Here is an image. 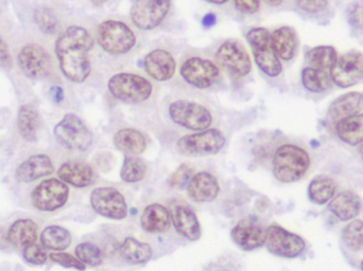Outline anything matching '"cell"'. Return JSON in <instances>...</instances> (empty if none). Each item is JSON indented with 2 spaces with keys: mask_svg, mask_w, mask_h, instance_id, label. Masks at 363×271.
<instances>
[{
  "mask_svg": "<svg viewBox=\"0 0 363 271\" xmlns=\"http://www.w3.org/2000/svg\"><path fill=\"white\" fill-rule=\"evenodd\" d=\"M332 78L326 70L304 68L302 71L303 86L311 93H323L332 86Z\"/></svg>",
  "mask_w": 363,
  "mask_h": 271,
  "instance_id": "cell-37",
  "label": "cell"
},
{
  "mask_svg": "<svg viewBox=\"0 0 363 271\" xmlns=\"http://www.w3.org/2000/svg\"><path fill=\"white\" fill-rule=\"evenodd\" d=\"M89 204L91 209L104 219L123 221L129 215L127 198L121 190L112 185L95 188L89 196Z\"/></svg>",
  "mask_w": 363,
  "mask_h": 271,
  "instance_id": "cell-9",
  "label": "cell"
},
{
  "mask_svg": "<svg viewBox=\"0 0 363 271\" xmlns=\"http://www.w3.org/2000/svg\"><path fill=\"white\" fill-rule=\"evenodd\" d=\"M309 67L315 69H330L338 59V53L332 46H318L311 49L306 54Z\"/></svg>",
  "mask_w": 363,
  "mask_h": 271,
  "instance_id": "cell-36",
  "label": "cell"
},
{
  "mask_svg": "<svg viewBox=\"0 0 363 271\" xmlns=\"http://www.w3.org/2000/svg\"><path fill=\"white\" fill-rule=\"evenodd\" d=\"M311 151L294 142L277 145L270 158V170L279 183L289 185L306 178L313 171Z\"/></svg>",
  "mask_w": 363,
  "mask_h": 271,
  "instance_id": "cell-2",
  "label": "cell"
},
{
  "mask_svg": "<svg viewBox=\"0 0 363 271\" xmlns=\"http://www.w3.org/2000/svg\"><path fill=\"white\" fill-rule=\"evenodd\" d=\"M340 242L345 253L359 263L363 259V217L345 223L341 228Z\"/></svg>",
  "mask_w": 363,
  "mask_h": 271,
  "instance_id": "cell-27",
  "label": "cell"
},
{
  "mask_svg": "<svg viewBox=\"0 0 363 271\" xmlns=\"http://www.w3.org/2000/svg\"><path fill=\"white\" fill-rule=\"evenodd\" d=\"M96 42L111 55H125L138 45V35L133 28L121 19H106L98 25Z\"/></svg>",
  "mask_w": 363,
  "mask_h": 271,
  "instance_id": "cell-3",
  "label": "cell"
},
{
  "mask_svg": "<svg viewBox=\"0 0 363 271\" xmlns=\"http://www.w3.org/2000/svg\"><path fill=\"white\" fill-rule=\"evenodd\" d=\"M273 46L281 61L289 62L298 52V40L296 30L289 25L277 28L271 33Z\"/></svg>",
  "mask_w": 363,
  "mask_h": 271,
  "instance_id": "cell-30",
  "label": "cell"
},
{
  "mask_svg": "<svg viewBox=\"0 0 363 271\" xmlns=\"http://www.w3.org/2000/svg\"><path fill=\"white\" fill-rule=\"evenodd\" d=\"M360 270L363 271V259L359 261Z\"/></svg>",
  "mask_w": 363,
  "mask_h": 271,
  "instance_id": "cell-55",
  "label": "cell"
},
{
  "mask_svg": "<svg viewBox=\"0 0 363 271\" xmlns=\"http://www.w3.org/2000/svg\"><path fill=\"white\" fill-rule=\"evenodd\" d=\"M57 177L64 183L78 189L91 187L96 181V173L87 162L81 160H68L59 170Z\"/></svg>",
  "mask_w": 363,
  "mask_h": 271,
  "instance_id": "cell-24",
  "label": "cell"
},
{
  "mask_svg": "<svg viewBox=\"0 0 363 271\" xmlns=\"http://www.w3.org/2000/svg\"><path fill=\"white\" fill-rule=\"evenodd\" d=\"M40 125V114L33 104L21 106L17 115V127L23 140L30 143L36 142Z\"/></svg>",
  "mask_w": 363,
  "mask_h": 271,
  "instance_id": "cell-32",
  "label": "cell"
},
{
  "mask_svg": "<svg viewBox=\"0 0 363 271\" xmlns=\"http://www.w3.org/2000/svg\"><path fill=\"white\" fill-rule=\"evenodd\" d=\"M38 225L29 219H19L15 221L6 231L10 245L18 248H25L38 241Z\"/></svg>",
  "mask_w": 363,
  "mask_h": 271,
  "instance_id": "cell-31",
  "label": "cell"
},
{
  "mask_svg": "<svg viewBox=\"0 0 363 271\" xmlns=\"http://www.w3.org/2000/svg\"><path fill=\"white\" fill-rule=\"evenodd\" d=\"M8 245H10V243L6 238V232L4 231V228L0 227V249L2 250V249L8 248Z\"/></svg>",
  "mask_w": 363,
  "mask_h": 271,
  "instance_id": "cell-49",
  "label": "cell"
},
{
  "mask_svg": "<svg viewBox=\"0 0 363 271\" xmlns=\"http://www.w3.org/2000/svg\"><path fill=\"white\" fill-rule=\"evenodd\" d=\"M70 189L60 178L45 179L31 192V204L40 212H55L69 200Z\"/></svg>",
  "mask_w": 363,
  "mask_h": 271,
  "instance_id": "cell-11",
  "label": "cell"
},
{
  "mask_svg": "<svg viewBox=\"0 0 363 271\" xmlns=\"http://www.w3.org/2000/svg\"><path fill=\"white\" fill-rule=\"evenodd\" d=\"M333 129L341 142L349 146H359L363 143V113L340 121Z\"/></svg>",
  "mask_w": 363,
  "mask_h": 271,
  "instance_id": "cell-33",
  "label": "cell"
},
{
  "mask_svg": "<svg viewBox=\"0 0 363 271\" xmlns=\"http://www.w3.org/2000/svg\"><path fill=\"white\" fill-rule=\"evenodd\" d=\"M108 0H91V2H93L94 4H95L96 6H102L104 4H106Z\"/></svg>",
  "mask_w": 363,
  "mask_h": 271,
  "instance_id": "cell-53",
  "label": "cell"
},
{
  "mask_svg": "<svg viewBox=\"0 0 363 271\" xmlns=\"http://www.w3.org/2000/svg\"><path fill=\"white\" fill-rule=\"evenodd\" d=\"M108 89L114 99L125 104H143L150 100L153 84L142 74L118 72L108 81Z\"/></svg>",
  "mask_w": 363,
  "mask_h": 271,
  "instance_id": "cell-4",
  "label": "cell"
},
{
  "mask_svg": "<svg viewBox=\"0 0 363 271\" xmlns=\"http://www.w3.org/2000/svg\"><path fill=\"white\" fill-rule=\"evenodd\" d=\"M340 191V185L334 177L322 174L311 181L307 190L309 202L317 206H325Z\"/></svg>",
  "mask_w": 363,
  "mask_h": 271,
  "instance_id": "cell-28",
  "label": "cell"
},
{
  "mask_svg": "<svg viewBox=\"0 0 363 271\" xmlns=\"http://www.w3.org/2000/svg\"><path fill=\"white\" fill-rule=\"evenodd\" d=\"M95 40L85 28L70 25L55 40V54L66 79L72 83H84L91 72L89 52Z\"/></svg>",
  "mask_w": 363,
  "mask_h": 271,
  "instance_id": "cell-1",
  "label": "cell"
},
{
  "mask_svg": "<svg viewBox=\"0 0 363 271\" xmlns=\"http://www.w3.org/2000/svg\"><path fill=\"white\" fill-rule=\"evenodd\" d=\"M264 1L270 6H279L283 4L284 0H264Z\"/></svg>",
  "mask_w": 363,
  "mask_h": 271,
  "instance_id": "cell-51",
  "label": "cell"
},
{
  "mask_svg": "<svg viewBox=\"0 0 363 271\" xmlns=\"http://www.w3.org/2000/svg\"><path fill=\"white\" fill-rule=\"evenodd\" d=\"M113 142L119 151L129 156L142 155L148 147V141L145 134L133 127L119 129L115 134Z\"/></svg>",
  "mask_w": 363,
  "mask_h": 271,
  "instance_id": "cell-29",
  "label": "cell"
},
{
  "mask_svg": "<svg viewBox=\"0 0 363 271\" xmlns=\"http://www.w3.org/2000/svg\"><path fill=\"white\" fill-rule=\"evenodd\" d=\"M194 174V168L189 164H182L168 178V185L174 189L181 190L186 188L188 181Z\"/></svg>",
  "mask_w": 363,
  "mask_h": 271,
  "instance_id": "cell-42",
  "label": "cell"
},
{
  "mask_svg": "<svg viewBox=\"0 0 363 271\" xmlns=\"http://www.w3.org/2000/svg\"><path fill=\"white\" fill-rule=\"evenodd\" d=\"M235 8L243 14H255L259 11L260 0H235Z\"/></svg>",
  "mask_w": 363,
  "mask_h": 271,
  "instance_id": "cell-46",
  "label": "cell"
},
{
  "mask_svg": "<svg viewBox=\"0 0 363 271\" xmlns=\"http://www.w3.org/2000/svg\"><path fill=\"white\" fill-rule=\"evenodd\" d=\"M204 1L208 2V4H218V6H220V4H226V2L230 1V0H204Z\"/></svg>",
  "mask_w": 363,
  "mask_h": 271,
  "instance_id": "cell-52",
  "label": "cell"
},
{
  "mask_svg": "<svg viewBox=\"0 0 363 271\" xmlns=\"http://www.w3.org/2000/svg\"><path fill=\"white\" fill-rule=\"evenodd\" d=\"M116 257L129 265H144L153 258V249L148 243L134 236H127L117 245Z\"/></svg>",
  "mask_w": 363,
  "mask_h": 271,
  "instance_id": "cell-26",
  "label": "cell"
},
{
  "mask_svg": "<svg viewBox=\"0 0 363 271\" xmlns=\"http://www.w3.org/2000/svg\"><path fill=\"white\" fill-rule=\"evenodd\" d=\"M225 144V136L220 129H208L180 137L176 149L185 157H208L217 155Z\"/></svg>",
  "mask_w": 363,
  "mask_h": 271,
  "instance_id": "cell-7",
  "label": "cell"
},
{
  "mask_svg": "<svg viewBox=\"0 0 363 271\" xmlns=\"http://www.w3.org/2000/svg\"><path fill=\"white\" fill-rule=\"evenodd\" d=\"M267 228L258 221L242 219L230 230V238L243 251L262 248L266 243Z\"/></svg>",
  "mask_w": 363,
  "mask_h": 271,
  "instance_id": "cell-20",
  "label": "cell"
},
{
  "mask_svg": "<svg viewBox=\"0 0 363 271\" xmlns=\"http://www.w3.org/2000/svg\"><path fill=\"white\" fill-rule=\"evenodd\" d=\"M186 194L190 202L209 204L217 200L221 192L219 178L208 171L194 173L186 185Z\"/></svg>",
  "mask_w": 363,
  "mask_h": 271,
  "instance_id": "cell-18",
  "label": "cell"
},
{
  "mask_svg": "<svg viewBox=\"0 0 363 271\" xmlns=\"http://www.w3.org/2000/svg\"><path fill=\"white\" fill-rule=\"evenodd\" d=\"M140 225L149 236L166 234L172 230V219L169 208L162 202H151L140 213Z\"/></svg>",
  "mask_w": 363,
  "mask_h": 271,
  "instance_id": "cell-22",
  "label": "cell"
},
{
  "mask_svg": "<svg viewBox=\"0 0 363 271\" xmlns=\"http://www.w3.org/2000/svg\"><path fill=\"white\" fill-rule=\"evenodd\" d=\"M245 38L251 47L252 54L257 67L269 78L281 76L283 65L275 52L271 32L266 28H252L247 31Z\"/></svg>",
  "mask_w": 363,
  "mask_h": 271,
  "instance_id": "cell-6",
  "label": "cell"
},
{
  "mask_svg": "<svg viewBox=\"0 0 363 271\" xmlns=\"http://www.w3.org/2000/svg\"><path fill=\"white\" fill-rule=\"evenodd\" d=\"M100 271H106V270H100Z\"/></svg>",
  "mask_w": 363,
  "mask_h": 271,
  "instance_id": "cell-56",
  "label": "cell"
},
{
  "mask_svg": "<svg viewBox=\"0 0 363 271\" xmlns=\"http://www.w3.org/2000/svg\"><path fill=\"white\" fill-rule=\"evenodd\" d=\"M17 64L25 76L31 80H45L50 74V57L36 44L27 45L19 51Z\"/></svg>",
  "mask_w": 363,
  "mask_h": 271,
  "instance_id": "cell-17",
  "label": "cell"
},
{
  "mask_svg": "<svg viewBox=\"0 0 363 271\" xmlns=\"http://www.w3.org/2000/svg\"><path fill=\"white\" fill-rule=\"evenodd\" d=\"M216 63L233 78L242 79L252 71V59L245 47L236 40H228L218 48Z\"/></svg>",
  "mask_w": 363,
  "mask_h": 271,
  "instance_id": "cell-13",
  "label": "cell"
},
{
  "mask_svg": "<svg viewBox=\"0 0 363 271\" xmlns=\"http://www.w3.org/2000/svg\"><path fill=\"white\" fill-rule=\"evenodd\" d=\"M326 211L338 223H349L363 213V198L353 190H341L330 200Z\"/></svg>",
  "mask_w": 363,
  "mask_h": 271,
  "instance_id": "cell-19",
  "label": "cell"
},
{
  "mask_svg": "<svg viewBox=\"0 0 363 271\" xmlns=\"http://www.w3.org/2000/svg\"><path fill=\"white\" fill-rule=\"evenodd\" d=\"M264 246L275 257L294 259L304 253L307 244L302 236L288 231L277 224H272L267 227Z\"/></svg>",
  "mask_w": 363,
  "mask_h": 271,
  "instance_id": "cell-12",
  "label": "cell"
},
{
  "mask_svg": "<svg viewBox=\"0 0 363 271\" xmlns=\"http://www.w3.org/2000/svg\"><path fill=\"white\" fill-rule=\"evenodd\" d=\"M33 18L38 29L43 33L46 34V35H52V34L57 33L59 23H57L55 12L50 8H36L34 11Z\"/></svg>",
  "mask_w": 363,
  "mask_h": 271,
  "instance_id": "cell-39",
  "label": "cell"
},
{
  "mask_svg": "<svg viewBox=\"0 0 363 271\" xmlns=\"http://www.w3.org/2000/svg\"><path fill=\"white\" fill-rule=\"evenodd\" d=\"M49 259L53 263L62 266L64 268H69V270H76L78 271L86 270L87 266L84 265L76 255H70V253H64V251H57L49 255Z\"/></svg>",
  "mask_w": 363,
  "mask_h": 271,
  "instance_id": "cell-40",
  "label": "cell"
},
{
  "mask_svg": "<svg viewBox=\"0 0 363 271\" xmlns=\"http://www.w3.org/2000/svg\"><path fill=\"white\" fill-rule=\"evenodd\" d=\"M215 21L216 18L213 14L206 15V16L204 17V19H203V23H204V25H206V27H211V25H213Z\"/></svg>",
  "mask_w": 363,
  "mask_h": 271,
  "instance_id": "cell-50",
  "label": "cell"
},
{
  "mask_svg": "<svg viewBox=\"0 0 363 271\" xmlns=\"http://www.w3.org/2000/svg\"><path fill=\"white\" fill-rule=\"evenodd\" d=\"M148 166L138 156L125 155L121 170V180L127 183H138L146 178Z\"/></svg>",
  "mask_w": 363,
  "mask_h": 271,
  "instance_id": "cell-35",
  "label": "cell"
},
{
  "mask_svg": "<svg viewBox=\"0 0 363 271\" xmlns=\"http://www.w3.org/2000/svg\"><path fill=\"white\" fill-rule=\"evenodd\" d=\"M358 155H359L360 161L363 163V143L358 147Z\"/></svg>",
  "mask_w": 363,
  "mask_h": 271,
  "instance_id": "cell-54",
  "label": "cell"
},
{
  "mask_svg": "<svg viewBox=\"0 0 363 271\" xmlns=\"http://www.w3.org/2000/svg\"><path fill=\"white\" fill-rule=\"evenodd\" d=\"M203 271H237V267L232 258L220 257L209 262Z\"/></svg>",
  "mask_w": 363,
  "mask_h": 271,
  "instance_id": "cell-45",
  "label": "cell"
},
{
  "mask_svg": "<svg viewBox=\"0 0 363 271\" xmlns=\"http://www.w3.org/2000/svg\"><path fill=\"white\" fill-rule=\"evenodd\" d=\"M347 23L363 31V0H355L347 8Z\"/></svg>",
  "mask_w": 363,
  "mask_h": 271,
  "instance_id": "cell-43",
  "label": "cell"
},
{
  "mask_svg": "<svg viewBox=\"0 0 363 271\" xmlns=\"http://www.w3.org/2000/svg\"><path fill=\"white\" fill-rule=\"evenodd\" d=\"M57 142L68 151L84 153L93 145V134L77 115L67 114L53 129Z\"/></svg>",
  "mask_w": 363,
  "mask_h": 271,
  "instance_id": "cell-8",
  "label": "cell"
},
{
  "mask_svg": "<svg viewBox=\"0 0 363 271\" xmlns=\"http://www.w3.org/2000/svg\"><path fill=\"white\" fill-rule=\"evenodd\" d=\"M168 117L177 127L186 131L202 132L211 129L215 117L207 106L189 100H174L168 106Z\"/></svg>",
  "mask_w": 363,
  "mask_h": 271,
  "instance_id": "cell-5",
  "label": "cell"
},
{
  "mask_svg": "<svg viewBox=\"0 0 363 271\" xmlns=\"http://www.w3.org/2000/svg\"><path fill=\"white\" fill-rule=\"evenodd\" d=\"M333 82L341 88L357 85L363 80V53L352 50L338 57L330 68Z\"/></svg>",
  "mask_w": 363,
  "mask_h": 271,
  "instance_id": "cell-16",
  "label": "cell"
},
{
  "mask_svg": "<svg viewBox=\"0 0 363 271\" xmlns=\"http://www.w3.org/2000/svg\"><path fill=\"white\" fill-rule=\"evenodd\" d=\"M145 71L157 82H167L176 76L178 64L174 54L165 49H155L145 57Z\"/></svg>",
  "mask_w": 363,
  "mask_h": 271,
  "instance_id": "cell-21",
  "label": "cell"
},
{
  "mask_svg": "<svg viewBox=\"0 0 363 271\" xmlns=\"http://www.w3.org/2000/svg\"><path fill=\"white\" fill-rule=\"evenodd\" d=\"M168 208L172 214V226L182 238L196 242L202 236L200 221L194 207L183 198L170 200Z\"/></svg>",
  "mask_w": 363,
  "mask_h": 271,
  "instance_id": "cell-15",
  "label": "cell"
},
{
  "mask_svg": "<svg viewBox=\"0 0 363 271\" xmlns=\"http://www.w3.org/2000/svg\"><path fill=\"white\" fill-rule=\"evenodd\" d=\"M180 74L188 85L198 89L211 88L221 78L217 63L200 55L186 57L181 64Z\"/></svg>",
  "mask_w": 363,
  "mask_h": 271,
  "instance_id": "cell-10",
  "label": "cell"
},
{
  "mask_svg": "<svg viewBox=\"0 0 363 271\" xmlns=\"http://www.w3.org/2000/svg\"><path fill=\"white\" fill-rule=\"evenodd\" d=\"M74 253L76 257L89 267H98L104 264L106 259V255L101 247L91 242H83L77 245Z\"/></svg>",
  "mask_w": 363,
  "mask_h": 271,
  "instance_id": "cell-38",
  "label": "cell"
},
{
  "mask_svg": "<svg viewBox=\"0 0 363 271\" xmlns=\"http://www.w3.org/2000/svg\"><path fill=\"white\" fill-rule=\"evenodd\" d=\"M13 67V57L6 44L0 36V68L4 70H11Z\"/></svg>",
  "mask_w": 363,
  "mask_h": 271,
  "instance_id": "cell-47",
  "label": "cell"
},
{
  "mask_svg": "<svg viewBox=\"0 0 363 271\" xmlns=\"http://www.w3.org/2000/svg\"><path fill=\"white\" fill-rule=\"evenodd\" d=\"M55 164L48 155L38 154L21 162L15 171V179L19 183H30L55 172Z\"/></svg>",
  "mask_w": 363,
  "mask_h": 271,
  "instance_id": "cell-25",
  "label": "cell"
},
{
  "mask_svg": "<svg viewBox=\"0 0 363 271\" xmlns=\"http://www.w3.org/2000/svg\"><path fill=\"white\" fill-rule=\"evenodd\" d=\"M172 0H135L130 10L132 23L143 31L162 25L172 8Z\"/></svg>",
  "mask_w": 363,
  "mask_h": 271,
  "instance_id": "cell-14",
  "label": "cell"
},
{
  "mask_svg": "<svg viewBox=\"0 0 363 271\" xmlns=\"http://www.w3.org/2000/svg\"><path fill=\"white\" fill-rule=\"evenodd\" d=\"M363 108V95L357 91L345 93L337 98L328 108L326 122L328 127L334 129L335 125L345 119L362 114Z\"/></svg>",
  "mask_w": 363,
  "mask_h": 271,
  "instance_id": "cell-23",
  "label": "cell"
},
{
  "mask_svg": "<svg viewBox=\"0 0 363 271\" xmlns=\"http://www.w3.org/2000/svg\"><path fill=\"white\" fill-rule=\"evenodd\" d=\"M40 244L49 250L65 251L72 246V236L66 228L61 226H48L40 233Z\"/></svg>",
  "mask_w": 363,
  "mask_h": 271,
  "instance_id": "cell-34",
  "label": "cell"
},
{
  "mask_svg": "<svg viewBox=\"0 0 363 271\" xmlns=\"http://www.w3.org/2000/svg\"><path fill=\"white\" fill-rule=\"evenodd\" d=\"M23 258L31 265H44L49 259V255L43 245L34 243L23 248Z\"/></svg>",
  "mask_w": 363,
  "mask_h": 271,
  "instance_id": "cell-41",
  "label": "cell"
},
{
  "mask_svg": "<svg viewBox=\"0 0 363 271\" xmlns=\"http://www.w3.org/2000/svg\"><path fill=\"white\" fill-rule=\"evenodd\" d=\"M49 93H50L51 99L55 103L61 104L64 101V91L62 87L53 85L49 89Z\"/></svg>",
  "mask_w": 363,
  "mask_h": 271,
  "instance_id": "cell-48",
  "label": "cell"
},
{
  "mask_svg": "<svg viewBox=\"0 0 363 271\" xmlns=\"http://www.w3.org/2000/svg\"><path fill=\"white\" fill-rule=\"evenodd\" d=\"M300 10L308 14H319L328 8V0H296Z\"/></svg>",
  "mask_w": 363,
  "mask_h": 271,
  "instance_id": "cell-44",
  "label": "cell"
}]
</instances>
